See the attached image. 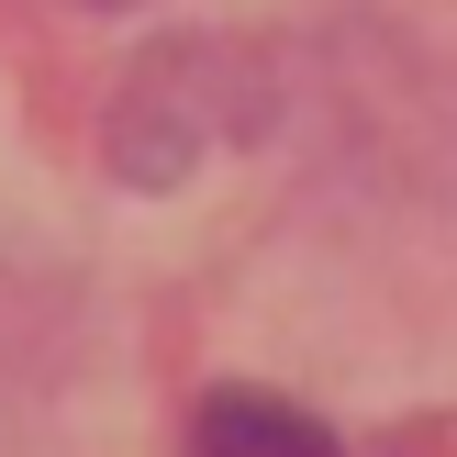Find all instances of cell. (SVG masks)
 I'll use <instances>...</instances> for the list:
<instances>
[{
	"label": "cell",
	"mask_w": 457,
	"mask_h": 457,
	"mask_svg": "<svg viewBox=\"0 0 457 457\" xmlns=\"http://www.w3.org/2000/svg\"><path fill=\"white\" fill-rule=\"evenodd\" d=\"M190 457H346V446H335L312 413L268 402V391H223V402H201V424H190Z\"/></svg>",
	"instance_id": "obj_1"
}]
</instances>
